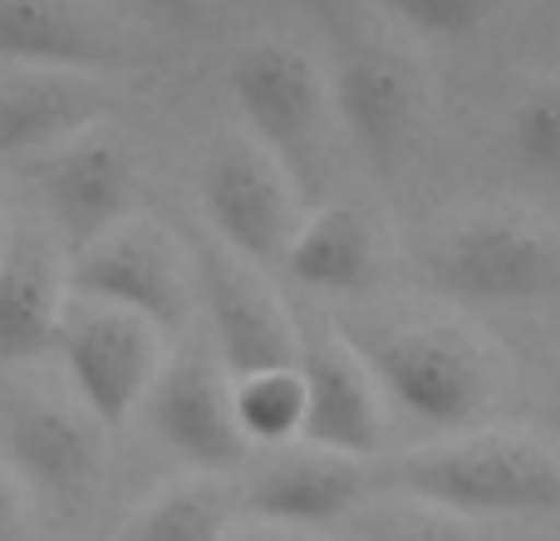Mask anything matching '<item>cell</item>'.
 Segmentation results:
<instances>
[{
  "instance_id": "52a82bcc",
  "label": "cell",
  "mask_w": 560,
  "mask_h": 541,
  "mask_svg": "<svg viewBox=\"0 0 560 541\" xmlns=\"http://www.w3.org/2000/svg\"><path fill=\"white\" fill-rule=\"evenodd\" d=\"M236 375L226 369L212 335H197L192 325L173 335L163 369L148 389V424L183 463L202 473H232L252 463V438L236 424Z\"/></svg>"
},
{
  "instance_id": "5b68a950",
  "label": "cell",
  "mask_w": 560,
  "mask_h": 541,
  "mask_svg": "<svg viewBox=\"0 0 560 541\" xmlns=\"http://www.w3.org/2000/svg\"><path fill=\"white\" fill-rule=\"evenodd\" d=\"M232 99L246 128L285 163L300 193H319L325 183V114L329 84L315 59L290 39H256L232 65Z\"/></svg>"
},
{
  "instance_id": "ba28073f",
  "label": "cell",
  "mask_w": 560,
  "mask_h": 541,
  "mask_svg": "<svg viewBox=\"0 0 560 541\" xmlns=\"http://www.w3.org/2000/svg\"><path fill=\"white\" fill-rule=\"evenodd\" d=\"M202 222L256 266H280L305 222V193L256 134H226L202 163Z\"/></svg>"
},
{
  "instance_id": "5bb4252c",
  "label": "cell",
  "mask_w": 560,
  "mask_h": 541,
  "mask_svg": "<svg viewBox=\"0 0 560 541\" xmlns=\"http://www.w3.org/2000/svg\"><path fill=\"white\" fill-rule=\"evenodd\" d=\"M108 114V84L94 69L20 65L0 74V168L59 148Z\"/></svg>"
},
{
  "instance_id": "7a4b0ae2",
  "label": "cell",
  "mask_w": 560,
  "mask_h": 541,
  "mask_svg": "<svg viewBox=\"0 0 560 541\" xmlns=\"http://www.w3.org/2000/svg\"><path fill=\"white\" fill-rule=\"evenodd\" d=\"M345 339L408 418L467 428L487 414L497 375L487 349L447 320H345Z\"/></svg>"
},
{
  "instance_id": "6da1fadb",
  "label": "cell",
  "mask_w": 560,
  "mask_h": 541,
  "mask_svg": "<svg viewBox=\"0 0 560 541\" xmlns=\"http://www.w3.org/2000/svg\"><path fill=\"white\" fill-rule=\"evenodd\" d=\"M384 483L423 507L463 517H516L560 507V458L522 434H463L394 458Z\"/></svg>"
},
{
  "instance_id": "d4e9b609",
  "label": "cell",
  "mask_w": 560,
  "mask_h": 541,
  "mask_svg": "<svg viewBox=\"0 0 560 541\" xmlns=\"http://www.w3.org/2000/svg\"><path fill=\"white\" fill-rule=\"evenodd\" d=\"M5 227H10V217H5V207H0V242H5Z\"/></svg>"
},
{
  "instance_id": "30bf717a",
  "label": "cell",
  "mask_w": 560,
  "mask_h": 541,
  "mask_svg": "<svg viewBox=\"0 0 560 541\" xmlns=\"http://www.w3.org/2000/svg\"><path fill=\"white\" fill-rule=\"evenodd\" d=\"M192 266H197V306L207 315V335L222 349L232 375L295 365L305 339H300L285 300L266 280V266L246 262L217 232H202L192 242Z\"/></svg>"
},
{
  "instance_id": "ffe728a7",
  "label": "cell",
  "mask_w": 560,
  "mask_h": 541,
  "mask_svg": "<svg viewBox=\"0 0 560 541\" xmlns=\"http://www.w3.org/2000/svg\"><path fill=\"white\" fill-rule=\"evenodd\" d=\"M236 424L252 438L256 448H280L295 444L300 428H305V369L295 365H271V369H252V375H236Z\"/></svg>"
},
{
  "instance_id": "2e32d148",
  "label": "cell",
  "mask_w": 560,
  "mask_h": 541,
  "mask_svg": "<svg viewBox=\"0 0 560 541\" xmlns=\"http://www.w3.org/2000/svg\"><path fill=\"white\" fill-rule=\"evenodd\" d=\"M300 369H305L310 389L300 438L354 458L378 453V444H384V389H378L374 369L364 365V355L345 339V330L305 339Z\"/></svg>"
},
{
  "instance_id": "7c38bea8",
  "label": "cell",
  "mask_w": 560,
  "mask_h": 541,
  "mask_svg": "<svg viewBox=\"0 0 560 541\" xmlns=\"http://www.w3.org/2000/svg\"><path fill=\"white\" fill-rule=\"evenodd\" d=\"M39 183V203H45V222L59 232L69 252L94 242L114 222L138 212V163L133 148L118 134H84L65 138L59 148L30 158Z\"/></svg>"
},
{
  "instance_id": "3957f363",
  "label": "cell",
  "mask_w": 560,
  "mask_h": 541,
  "mask_svg": "<svg viewBox=\"0 0 560 541\" xmlns=\"http://www.w3.org/2000/svg\"><path fill=\"white\" fill-rule=\"evenodd\" d=\"M167 349L173 335L153 315L69 290L55 330V355L69 375V389L94 408L108 434H118L148 404Z\"/></svg>"
},
{
  "instance_id": "9c48e42d",
  "label": "cell",
  "mask_w": 560,
  "mask_h": 541,
  "mask_svg": "<svg viewBox=\"0 0 560 541\" xmlns=\"http://www.w3.org/2000/svg\"><path fill=\"white\" fill-rule=\"evenodd\" d=\"M69 290L98 296L114 306L143 310L167 335H183L192 325L197 300V266L192 246H183L153 217H124L79 252H69Z\"/></svg>"
},
{
  "instance_id": "44dd1931",
  "label": "cell",
  "mask_w": 560,
  "mask_h": 541,
  "mask_svg": "<svg viewBox=\"0 0 560 541\" xmlns=\"http://www.w3.org/2000/svg\"><path fill=\"white\" fill-rule=\"evenodd\" d=\"M516 163L536 177L560 183V84H536L512 114Z\"/></svg>"
},
{
  "instance_id": "603a6c76",
  "label": "cell",
  "mask_w": 560,
  "mask_h": 541,
  "mask_svg": "<svg viewBox=\"0 0 560 541\" xmlns=\"http://www.w3.org/2000/svg\"><path fill=\"white\" fill-rule=\"evenodd\" d=\"M30 507H35V497L25 493V483L15 477V468L0 463V541L25 532V527H30Z\"/></svg>"
},
{
  "instance_id": "9a60e30c",
  "label": "cell",
  "mask_w": 560,
  "mask_h": 541,
  "mask_svg": "<svg viewBox=\"0 0 560 541\" xmlns=\"http://www.w3.org/2000/svg\"><path fill=\"white\" fill-rule=\"evenodd\" d=\"M364 458L335 453V448L300 438V448L280 444L271 463H261L252 473V483L242 487V513L276 527H329L345 513H354L364 503Z\"/></svg>"
},
{
  "instance_id": "cb8c5ba5",
  "label": "cell",
  "mask_w": 560,
  "mask_h": 541,
  "mask_svg": "<svg viewBox=\"0 0 560 541\" xmlns=\"http://www.w3.org/2000/svg\"><path fill=\"white\" fill-rule=\"evenodd\" d=\"M148 5H158V10H187L192 0H148Z\"/></svg>"
},
{
  "instance_id": "4fadbf2b",
  "label": "cell",
  "mask_w": 560,
  "mask_h": 541,
  "mask_svg": "<svg viewBox=\"0 0 560 541\" xmlns=\"http://www.w3.org/2000/svg\"><path fill=\"white\" fill-rule=\"evenodd\" d=\"M69 300V246L35 217H15L0 242V369L35 365L55 349Z\"/></svg>"
},
{
  "instance_id": "484cf974",
  "label": "cell",
  "mask_w": 560,
  "mask_h": 541,
  "mask_svg": "<svg viewBox=\"0 0 560 541\" xmlns=\"http://www.w3.org/2000/svg\"><path fill=\"white\" fill-rule=\"evenodd\" d=\"M556 424H560V408H556Z\"/></svg>"
},
{
  "instance_id": "277c9868",
  "label": "cell",
  "mask_w": 560,
  "mask_h": 541,
  "mask_svg": "<svg viewBox=\"0 0 560 541\" xmlns=\"http://www.w3.org/2000/svg\"><path fill=\"white\" fill-rule=\"evenodd\" d=\"M108 428L84 399L20 384L0 399V453L35 503L74 513L104 477Z\"/></svg>"
},
{
  "instance_id": "8992f818",
  "label": "cell",
  "mask_w": 560,
  "mask_h": 541,
  "mask_svg": "<svg viewBox=\"0 0 560 541\" xmlns=\"http://www.w3.org/2000/svg\"><path fill=\"white\" fill-rule=\"evenodd\" d=\"M428 280L467 306H526L560 296V237L512 212L467 217L433 242Z\"/></svg>"
},
{
  "instance_id": "8fae6325",
  "label": "cell",
  "mask_w": 560,
  "mask_h": 541,
  "mask_svg": "<svg viewBox=\"0 0 560 541\" xmlns=\"http://www.w3.org/2000/svg\"><path fill=\"white\" fill-rule=\"evenodd\" d=\"M329 99L339 108V124L359 143V153L388 173L423 124V79L418 65L394 49L388 39H374L364 30H339L335 79Z\"/></svg>"
},
{
  "instance_id": "ac0fdd59",
  "label": "cell",
  "mask_w": 560,
  "mask_h": 541,
  "mask_svg": "<svg viewBox=\"0 0 560 541\" xmlns=\"http://www.w3.org/2000/svg\"><path fill=\"white\" fill-rule=\"evenodd\" d=\"M290 276L305 290L319 296H354L378 276V237L359 207L329 203L300 222V232L290 237L285 262Z\"/></svg>"
},
{
  "instance_id": "7402d4cb",
  "label": "cell",
  "mask_w": 560,
  "mask_h": 541,
  "mask_svg": "<svg viewBox=\"0 0 560 541\" xmlns=\"http://www.w3.org/2000/svg\"><path fill=\"white\" fill-rule=\"evenodd\" d=\"M404 25H413L418 35L433 39H467L487 25L497 0H384Z\"/></svg>"
},
{
  "instance_id": "d6986e66",
  "label": "cell",
  "mask_w": 560,
  "mask_h": 541,
  "mask_svg": "<svg viewBox=\"0 0 560 541\" xmlns=\"http://www.w3.org/2000/svg\"><path fill=\"white\" fill-rule=\"evenodd\" d=\"M242 487H226L217 473L197 468L192 477H173L158 493H148L133 513L118 522L128 541H217L236 527Z\"/></svg>"
},
{
  "instance_id": "e0dca14e",
  "label": "cell",
  "mask_w": 560,
  "mask_h": 541,
  "mask_svg": "<svg viewBox=\"0 0 560 541\" xmlns=\"http://www.w3.org/2000/svg\"><path fill=\"white\" fill-rule=\"evenodd\" d=\"M118 39L84 0H0V59L5 65L104 69L118 65Z\"/></svg>"
}]
</instances>
